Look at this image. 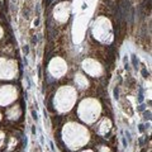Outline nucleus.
<instances>
[{
	"instance_id": "1",
	"label": "nucleus",
	"mask_w": 152,
	"mask_h": 152,
	"mask_svg": "<svg viewBox=\"0 0 152 152\" xmlns=\"http://www.w3.org/2000/svg\"><path fill=\"white\" fill-rule=\"evenodd\" d=\"M64 136H72V137H67L65 138V141H67V143L70 145V148H72V145H74V141L76 138V145H77V148H80L85 142H88L89 140V133L88 131L85 129L83 126H79V124H75V123H70V124L66 127L65 126V129H64Z\"/></svg>"
},
{
	"instance_id": "2",
	"label": "nucleus",
	"mask_w": 152,
	"mask_h": 152,
	"mask_svg": "<svg viewBox=\"0 0 152 152\" xmlns=\"http://www.w3.org/2000/svg\"><path fill=\"white\" fill-rule=\"evenodd\" d=\"M76 102V91L75 89L70 86H62L57 91V96L55 98V104H57L56 108L60 112H67L70 110Z\"/></svg>"
},
{
	"instance_id": "3",
	"label": "nucleus",
	"mask_w": 152,
	"mask_h": 152,
	"mask_svg": "<svg viewBox=\"0 0 152 152\" xmlns=\"http://www.w3.org/2000/svg\"><path fill=\"white\" fill-rule=\"evenodd\" d=\"M79 117L88 123H93L100 114V105L94 99H85L79 107Z\"/></svg>"
},
{
	"instance_id": "4",
	"label": "nucleus",
	"mask_w": 152,
	"mask_h": 152,
	"mask_svg": "<svg viewBox=\"0 0 152 152\" xmlns=\"http://www.w3.org/2000/svg\"><path fill=\"white\" fill-rule=\"evenodd\" d=\"M17 98V90L12 85H5L0 89V105H8Z\"/></svg>"
},
{
	"instance_id": "5",
	"label": "nucleus",
	"mask_w": 152,
	"mask_h": 152,
	"mask_svg": "<svg viewBox=\"0 0 152 152\" xmlns=\"http://www.w3.org/2000/svg\"><path fill=\"white\" fill-rule=\"evenodd\" d=\"M50 71L55 77H61L66 72V64L62 58H53L50 64Z\"/></svg>"
},
{
	"instance_id": "6",
	"label": "nucleus",
	"mask_w": 152,
	"mask_h": 152,
	"mask_svg": "<svg viewBox=\"0 0 152 152\" xmlns=\"http://www.w3.org/2000/svg\"><path fill=\"white\" fill-rule=\"evenodd\" d=\"M83 69L91 76H100L103 74V67L100 66V64H98L96 61L90 58L85 60L83 62Z\"/></svg>"
},
{
	"instance_id": "7",
	"label": "nucleus",
	"mask_w": 152,
	"mask_h": 152,
	"mask_svg": "<svg viewBox=\"0 0 152 152\" xmlns=\"http://www.w3.org/2000/svg\"><path fill=\"white\" fill-rule=\"evenodd\" d=\"M14 72H15V67L13 62L0 58V79H12L14 77Z\"/></svg>"
},
{
	"instance_id": "8",
	"label": "nucleus",
	"mask_w": 152,
	"mask_h": 152,
	"mask_svg": "<svg viewBox=\"0 0 152 152\" xmlns=\"http://www.w3.org/2000/svg\"><path fill=\"white\" fill-rule=\"evenodd\" d=\"M69 14H70V7H69V4H66V3L60 4V5H57L55 9V18L60 22H65L66 19H67Z\"/></svg>"
},
{
	"instance_id": "9",
	"label": "nucleus",
	"mask_w": 152,
	"mask_h": 152,
	"mask_svg": "<svg viewBox=\"0 0 152 152\" xmlns=\"http://www.w3.org/2000/svg\"><path fill=\"white\" fill-rule=\"evenodd\" d=\"M75 81H76V84H77V86L83 88V89L88 88V85H89L86 77H85L84 75H81V74H76L75 75Z\"/></svg>"
},
{
	"instance_id": "10",
	"label": "nucleus",
	"mask_w": 152,
	"mask_h": 152,
	"mask_svg": "<svg viewBox=\"0 0 152 152\" xmlns=\"http://www.w3.org/2000/svg\"><path fill=\"white\" fill-rule=\"evenodd\" d=\"M20 115V109L18 105H14L8 110V118L9 119H18Z\"/></svg>"
},
{
	"instance_id": "11",
	"label": "nucleus",
	"mask_w": 152,
	"mask_h": 152,
	"mask_svg": "<svg viewBox=\"0 0 152 152\" xmlns=\"http://www.w3.org/2000/svg\"><path fill=\"white\" fill-rule=\"evenodd\" d=\"M109 129H110V122H109V119H104L100 124V128H98V133L105 136Z\"/></svg>"
},
{
	"instance_id": "12",
	"label": "nucleus",
	"mask_w": 152,
	"mask_h": 152,
	"mask_svg": "<svg viewBox=\"0 0 152 152\" xmlns=\"http://www.w3.org/2000/svg\"><path fill=\"white\" fill-rule=\"evenodd\" d=\"M3 142H4V134H3V132H0V146L3 145Z\"/></svg>"
},
{
	"instance_id": "13",
	"label": "nucleus",
	"mask_w": 152,
	"mask_h": 152,
	"mask_svg": "<svg viewBox=\"0 0 152 152\" xmlns=\"http://www.w3.org/2000/svg\"><path fill=\"white\" fill-rule=\"evenodd\" d=\"M122 143H123V147H127V140L124 138V137L122 138Z\"/></svg>"
},
{
	"instance_id": "14",
	"label": "nucleus",
	"mask_w": 152,
	"mask_h": 152,
	"mask_svg": "<svg viewBox=\"0 0 152 152\" xmlns=\"http://www.w3.org/2000/svg\"><path fill=\"white\" fill-rule=\"evenodd\" d=\"M32 133H33V134H36V127L32 128Z\"/></svg>"
},
{
	"instance_id": "15",
	"label": "nucleus",
	"mask_w": 152,
	"mask_h": 152,
	"mask_svg": "<svg viewBox=\"0 0 152 152\" xmlns=\"http://www.w3.org/2000/svg\"><path fill=\"white\" fill-rule=\"evenodd\" d=\"M1 34H3V29L0 28V37H1Z\"/></svg>"
},
{
	"instance_id": "16",
	"label": "nucleus",
	"mask_w": 152,
	"mask_h": 152,
	"mask_svg": "<svg viewBox=\"0 0 152 152\" xmlns=\"http://www.w3.org/2000/svg\"><path fill=\"white\" fill-rule=\"evenodd\" d=\"M88 152H93V151L91 150H88Z\"/></svg>"
},
{
	"instance_id": "17",
	"label": "nucleus",
	"mask_w": 152,
	"mask_h": 152,
	"mask_svg": "<svg viewBox=\"0 0 152 152\" xmlns=\"http://www.w3.org/2000/svg\"><path fill=\"white\" fill-rule=\"evenodd\" d=\"M0 118H1V115H0Z\"/></svg>"
}]
</instances>
